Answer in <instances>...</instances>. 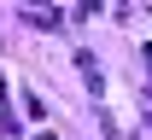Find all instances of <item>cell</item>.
Listing matches in <instances>:
<instances>
[{"label":"cell","instance_id":"cell-2","mask_svg":"<svg viewBox=\"0 0 152 140\" xmlns=\"http://www.w3.org/2000/svg\"><path fill=\"white\" fill-rule=\"evenodd\" d=\"M35 140H53V134H35Z\"/></svg>","mask_w":152,"mask_h":140},{"label":"cell","instance_id":"cell-1","mask_svg":"<svg viewBox=\"0 0 152 140\" xmlns=\"http://www.w3.org/2000/svg\"><path fill=\"white\" fill-rule=\"evenodd\" d=\"M0 117H6V99H0Z\"/></svg>","mask_w":152,"mask_h":140}]
</instances>
